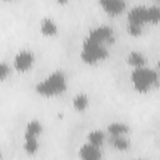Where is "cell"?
<instances>
[{
    "label": "cell",
    "mask_w": 160,
    "mask_h": 160,
    "mask_svg": "<svg viewBox=\"0 0 160 160\" xmlns=\"http://www.w3.org/2000/svg\"><path fill=\"white\" fill-rule=\"evenodd\" d=\"M89 106V98L84 92H79L72 98V108L76 111H85Z\"/></svg>",
    "instance_id": "obj_13"
},
{
    "label": "cell",
    "mask_w": 160,
    "mask_h": 160,
    "mask_svg": "<svg viewBox=\"0 0 160 160\" xmlns=\"http://www.w3.org/2000/svg\"><path fill=\"white\" fill-rule=\"evenodd\" d=\"M130 80L134 89L139 92H146L159 85L158 71L146 66L135 68L130 74Z\"/></svg>",
    "instance_id": "obj_2"
},
{
    "label": "cell",
    "mask_w": 160,
    "mask_h": 160,
    "mask_svg": "<svg viewBox=\"0 0 160 160\" xmlns=\"http://www.w3.org/2000/svg\"><path fill=\"white\" fill-rule=\"evenodd\" d=\"M40 32L45 36H52L58 32L56 22L50 18H44L40 22Z\"/></svg>",
    "instance_id": "obj_9"
},
{
    "label": "cell",
    "mask_w": 160,
    "mask_h": 160,
    "mask_svg": "<svg viewBox=\"0 0 160 160\" xmlns=\"http://www.w3.org/2000/svg\"><path fill=\"white\" fill-rule=\"evenodd\" d=\"M35 62V55L31 50L24 49L20 50L15 58H14V68L19 72H26L29 71Z\"/></svg>",
    "instance_id": "obj_4"
},
{
    "label": "cell",
    "mask_w": 160,
    "mask_h": 160,
    "mask_svg": "<svg viewBox=\"0 0 160 160\" xmlns=\"http://www.w3.org/2000/svg\"><path fill=\"white\" fill-rule=\"evenodd\" d=\"M79 158L80 160H101L100 148L86 142L79 149Z\"/></svg>",
    "instance_id": "obj_8"
},
{
    "label": "cell",
    "mask_w": 160,
    "mask_h": 160,
    "mask_svg": "<svg viewBox=\"0 0 160 160\" xmlns=\"http://www.w3.org/2000/svg\"><path fill=\"white\" fill-rule=\"evenodd\" d=\"M128 22L142 26L145 22H149V10L146 5L132 6L128 12Z\"/></svg>",
    "instance_id": "obj_6"
},
{
    "label": "cell",
    "mask_w": 160,
    "mask_h": 160,
    "mask_svg": "<svg viewBox=\"0 0 160 160\" xmlns=\"http://www.w3.org/2000/svg\"><path fill=\"white\" fill-rule=\"evenodd\" d=\"M134 160H144V159H134Z\"/></svg>",
    "instance_id": "obj_20"
},
{
    "label": "cell",
    "mask_w": 160,
    "mask_h": 160,
    "mask_svg": "<svg viewBox=\"0 0 160 160\" xmlns=\"http://www.w3.org/2000/svg\"><path fill=\"white\" fill-rule=\"evenodd\" d=\"M24 150L29 155H34L39 150V141L36 136L24 135Z\"/></svg>",
    "instance_id": "obj_12"
},
{
    "label": "cell",
    "mask_w": 160,
    "mask_h": 160,
    "mask_svg": "<svg viewBox=\"0 0 160 160\" xmlns=\"http://www.w3.org/2000/svg\"><path fill=\"white\" fill-rule=\"evenodd\" d=\"M108 56H109V51L106 49V45L91 39L90 36H86L82 40L80 58L85 64L92 65L101 60H105Z\"/></svg>",
    "instance_id": "obj_3"
},
{
    "label": "cell",
    "mask_w": 160,
    "mask_h": 160,
    "mask_svg": "<svg viewBox=\"0 0 160 160\" xmlns=\"http://www.w3.org/2000/svg\"><path fill=\"white\" fill-rule=\"evenodd\" d=\"M0 158H1V152H0Z\"/></svg>",
    "instance_id": "obj_21"
},
{
    "label": "cell",
    "mask_w": 160,
    "mask_h": 160,
    "mask_svg": "<svg viewBox=\"0 0 160 160\" xmlns=\"http://www.w3.org/2000/svg\"><path fill=\"white\" fill-rule=\"evenodd\" d=\"M126 30H128V32H129L130 35H132V36H139V35L141 34V30H142V26H140V25H135V24H130V22H128V25H126Z\"/></svg>",
    "instance_id": "obj_19"
},
{
    "label": "cell",
    "mask_w": 160,
    "mask_h": 160,
    "mask_svg": "<svg viewBox=\"0 0 160 160\" xmlns=\"http://www.w3.org/2000/svg\"><path fill=\"white\" fill-rule=\"evenodd\" d=\"M110 141H111V145H112L115 149L121 150V151L128 150V149H129V146H130L129 140H128L124 135H121V136H111Z\"/></svg>",
    "instance_id": "obj_16"
},
{
    "label": "cell",
    "mask_w": 160,
    "mask_h": 160,
    "mask_svg": "<svg viewBox=\"0 0 160 160\" xmlns=\"http://www.w3.org/2000/svg\"><path fill=\"white\" fill-rule=\"evenodd\" d=\"M42 131V125L39 120L34 119V120H30L28 124H26V128H25V132L24 135H30V136H39Z\"/></svg>",
    "instance_id": "obj_14"
},
{
    "label": "cell",
    "mask_w": 160,
    "mask_h": 160,
    "mask_svg": "<svg viewBox=\"0 0 160 160\" xmlns=\"http://www.w3.org/2000/svg\"><path fill=\"white\" fill-rule=\"evenodd\" d=\"M104 140H105V134L101 130H92L88 134V142L94 146L100 148L102 145Z\"/></svg>",
    "instance_id": "obj_15"
},
{
    "label": "cell",
    "mask_w": 160,
    "mask_h": 160,
    "mask_svg": "<svg viewBox=\"0 0 160 160\" xmlns=\"http://www.w3.org/2000/svg\"><path fill=\"white\" fill-rule=\"evenodd\" d=\"M108 132L111 135V136H121V135H125L129 132L130 128L124 124V122H120V121H114V122H110L106 128Z\"/></svg>",
    "instance_id": "obj_11"
},
{
    "label": "cell",
    "mask_w": 160,
    "mask_h": 160,
    "mask_svg": "<svg viewBox=\"0 0 160 160\" xmlns=\"http://www.w3.org/2000/svg\"><path fill=\"white\" fill-rule=\"evenodd\" d=\"M149 10V22L156 24L160 20V8L158 5H150L148 6Z\"/></svg>",
    "instance_id": "obj_17"
},
{
    "label": "cell",
    "mask_w": 160,
    "mask_h": 160,
    "mask_svg": "<svg viewBox=\"0 0 160 160\" xmlns=\"http://www.w3.org/2000/svg\"><path fill=\"white\" fill-rule=\"evenodd\" d=\"M10 66L5 61H0V81H4L9 75H10Z\"/></svg>",
    "instance_id": "obj_18"
},
{
    "label": "cell",
    "mask_w": 160,
    "mask_h": 160,
    "mask_svg": "<svg viewBox=\"0 0 160 160\" xmlns=\"http://www.w3.org/2000/svg\"><path fill=\"white\" fill-rule=\"evenodd\" d=\"M100 6L106 14L115 16L126 8V2L124 0H100Z\"/></svg>",
    "instance_id": "obj_7"
},
{
    "label": "cell",
    "mask_w": 160,
    "mask_h": 160,
    "mask_svg": "<svg viewBox=\"0 0 160 160\" xmlns=\"http://www.w3.org/2000/svg\"><path fill=\"white\" fill-rule=\"evenodd\" d=\"M91 39L104 44V45H108V44H112L114 40H115V35H114V30L111 26L109 25H98L95 28H92L90 31H89V35Z\"/></svg>",
    "instance_id": "obj_5"
},
{
    "label": "cell",
    "mask_w": 160,
    "mask_h": 160,
    "mask_svg": "<svg viewBox=\"0 0 160 160\" xmlns=\"http://www.w3.org/2000/svg\"><path fill=\"white\" fill-rule=\"evenodd\" d=\"M68 88L66 76L62 70H55L51 74H49L45 79H42L40 82L36 84L35 91L41 96H56L59 94H62Z\"/></svg>",
    "instance_id": "obj_1"
},
{
    "label": "cell",
    "mask_w": 160,
    "mask_h": 160,
    "mask_svg": "<svg viewBox=\"0 0 160 160\" xmlns=\"http://www.w3.org/2000/svg\"><path fill=\"white\" fill-rule=\"evenodd\" d=\"M126 61H128L129 65L134 66V69H135V68L145 66V64H146V58L144 56L142 52L136 51V50H132V51H130V52L128 54Z\"/></svg>",
    "instance_id": "obj_10"
}]
</instances>
